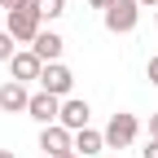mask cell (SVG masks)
Listing matches in <instances>:
<instances>
[{
  "label": "cell",
  "instance_id": "obj_1",
  "mask_svg": "<svg viewBox=\"0 0 158 158\" xmlns=\"http://www.w3.org/2000/svg\"><path fill=\"white\" fill-rule=\"evenodd\" d=\"M5 31L18 44H35V35L44 31V18L35 5H13V9H5Z\"/></svg>",
  "mask_w": 158,
  "mask_h": 158
},
{
  "label": "cell",
  "instance_id": "obj_2",
  "mask_svg": "<svg viewBox=\"0 0 158 158\" xmlns=\"http://www.w3.org/2000/svg\"><path fill=\"white\" fill-rule=\"evenodd\" d=\"M101 18H106L110 35H127V31H136V22H141V0H114Z\"/></svg>",
  "mask_w": 158,
  "mask_h": 158
},
{
  "label": "cell",
  "instance_id": "obj_3",
  "mask_svg": "<svg viewBox=\"0 0 158 158\" xmlns=\"http://www.w3.org/2000/svg\"><path fill=\"white\" fill-rule=\"evenodd\" d=\"M136 132H141L136 114H127V110L110 114V123H106V149H127V145L136 141Z\"/></svg>",
  "mask_w": 158,
  "mask_h": 158
},
{
  "label": "cell",
  "instance_id": "obj_4",
  "mask_svg": "<svg viewBox=\"0 0 158 158\" xmlns=\"http://www.w3.org/2000/svg\"><path fill=\"white\" fill-rule=\"evenodd\" d=\"M40 88L66 101V97H70V88H75V75H70V66H62V62H44V70H40Z\"/></svg>",
  "mask_w": 158,
  "mask_h": 158
},
{
  "label": "cell",
  "instance_id": "obj_5",
  "mask_svg": "<svg viewBox=\"0 0 158 158\" xmlns=\"http://www.w3.org/2000/svg\"><path fill=\"white\" fill-rule=\"evenodd\" d=\"M40 149H44L48 158L75 154V132H70V127H62V123H48L44 132H40Z\"/></svg>",
  "mask_w": 158,
  "mask_h": 158
},
{
  "label": "cell",
  "instance_id": "obj_6",
  "mask_svg": "<svg viewBox=\"0 0 158 158\" xmlns=\"http://www.w3.org/2000/svg\"><path fill=\"white\" fill-rule=\"evenodd\" d=\"M27 114L35 118L40 127H48V123H57L62 118V97H53V92H31V106H27Z\"/></svg>",
  "mask_w": 158,
  "mask_h": 158
},
{
  "label": "cell",
  "instance_id": "obj_7",
  "mask_svg": "<svg viewBox=\"0 0 158 158\" xmlns=\"http://www.w3.org/2000/svg\"><path fill=\"white\" fill-rule=\"evenodd\" d=\"M9 70H13V79H18V84H27V79H40V70H44V57H40L35 48H18V53H13V62H9Z\"/></svg>",
  "mask_w": 158,
  "mask_h": 158
},
{
  "label": "cell",
  "instance_id": "obj_8",
  "mask_svg": "<svg viewBox=\"0 0 158 158\" xmlns=\"http://www.w3.org/2000/svg\"><path fill=\"white\" fill-rule=\"evenodd\" d=\"M88 118H92V106L84 101V97H66V101H62V118H57L62 127L84 132V127H88Z\"/></svg>",
  "mask_w": 158,
  "mask_h": 158
},
{
  "label": "cell",
  "instance_id": "obj_9",
  "mask_svg": "<svg viewBox=\"0 0 158 158\" xmlns=\"http://www.w3.org/2000/svg\"><path fill=\"white\" fill-rule=\"evenodd\" d=\"M27 106H31L27 84H18V79L0 84V110H5V114H27Z\"/></svg>",
  "mask_w": 158,
  "mask_h": 158
},
{
  "label": "cell",
  "instance_id": "obj_10",
  "mask_svg": "<svg viewBox=\"0 0 158 158\" xmlns=\"http://www.w3.org/2000/svg\"><path fill=\"white\" fill-rule=\"evenodd\" d=\"M31 48H35L40 57H44V62H62V48H66V40L57 35V31H40Z\"/></svg>",
  "mask_w": 158,
  "mask_h": 158
},
{
  "label": "cell",
  "instance_id": "obj_11",
  "mask_svg": "<svg viewBox=\"0 0 158 158\" xmlns=\"http://www.w3.org/2000/svg\"><path fill=\"white\" fill-rule=\"evenodd\" d=\"M75 154H106V132H97V127H84V132H75Z\"/></svg>",
  "mask_w": 158,
  "mask_h": 158
},
{
  "label": "cell",
  "instance_id": "obj_12",
  "mask_svg": "<svg viewBox=\"0 0 158 158\" xmlns=\"http://www.w3.org/2000/svg\"><path fill=\"white\" fill-rule=\"evenodd\" d=\"M31 5L40 9V18H48V22H53V18H62V13H66V0H31Z\"/></svg>",
  "mask_w": 158,
  "mask_h": 158
},
{
  "label": "cell",
  "instance_id": "obj_13",
  "mask_svg": "<svg viewBox=\"0 0 158 158\" xmlns=\"http://www.w3.org/2000/svg\"><path fill=\"white\" fill-rule=\"evenodd\" d=\"M13 53H18V40L9 31H0V62H13Z\"/></svg>",
  "mask_w": 158,
  "mask_h": 158
},
{
  "label": "cell",
  "instance_id": "obj_14",
  "mask_svg": "<svg viewBox=\"0 0 158 158\" xmlns=\"http://www.w3.org/2000/svg\"><path fill=\"white\" fill-rule=\"evenodd\" d=\"M145 75L154 79V84H158V57H149V66H145Z\"/></svg>",
  "mask_w": 158,
  "mask_h": 158
},
{
  "label": "cell",
  "instance_id": "obj_15",
  "mask_svg": "<svg viewBox=\"0 0 158 158\" xmlns=\"http://www.w3.org/2000/svg\"><path fill=\"white\" fill-rule=\"evenodd\" d=\"M141 158H158V141H149V145L141 149Z\"/></svg>",
  "mask_w": 158,
  "mask_h": 158
},
{
  "label": "cell",
  "instance_id": "obj_16",
  "mask_svg": "<svg viewBox=\"0 0 158 158\" xmlns=\"http://www.w3.org/2000/svg\"><path fill=\"white\" fill-rule=\"evenodd\" d=\"M149 141H158V114H149Z\"/></svg>",
  "mask_w": 158,
  "mask_h": 158
},
{
  "label": "cell",
  "instance_id": "obj_17",
  "mask_svg": "<svg viewBox=\"0 0 158 158\" xmlns=\"http://www.w3.org/2000/svg\"><path fill=\"white\" fill-rule=\"evenodd\" d=\"M88 5H92V9H101V13H106V9L114 5V0H88Z\"/></svg>",
  "mask_w": 158,
  "mask_h": 158
},
{
  "label": "cell",
  "instance_id": "obj_18",
  "mask_svg": "<svg viewBox=\"0 0 158 158\" xmlns=\"http://www.w3.org/2000/svg\"><path fill=\"white\" fill-rule=\"evenodd\" d=\"M141 9H158V0H141Z\"/></svg>",
  "mask_w": 158,
  "mask_h": 158
},
{
  "label": "cell",
  "instance_id": "obj_19",
  "mask_svg": "<svg viewBox=\"0 0 158 158\" xmlns=\"http://www.w3.org/2000/svg\"><path fill=\"white\" fill-rule=\"evenodd\" d=\"M0 158H18V154H13V149H0Z\"/></svg>",
  "mask_w": 158,
  "mask_h": 158
},
{
  "label": "cell",
  "instance_id": "obj_20",
  "mask_svg": "<svg viewBox=\"0 0 158 158\" xmlns=\"http://www.w3.org/2000/svg\"><path fill=\"white\" fill-rule=\"evenodd\" d=\"M13 5H31V0H9V9H13Z\"/></svg>",
  "mask_w": 158,
  "mask_h": 158
},
{
  "label": "cell",
  "instance_id": "obj_21",
  "mask_svg": "<svg viewBox=\"0 0 158 158\" xmlns=\"http://www.w3.org/2000/svg\"><path fill=\"white\" fill-rule=\"evenodd\" d=\"M0 9H9V0H0Z\"/></svg>",
  "mask_w": 158,
  "mask_h": 158
},
{
  "label": "cell",
  "instance_id": "obj_22",
  "mask_svg": "<svg viewBox=\"0 0 158 158\" xmlns=\"http://www.w3.org/2000/svg\"><path fill=\"white\" fill-rule=\"evenodd\" d=\"M62 158H79V154H62Z\"/></svg>",
  "mask_w": 158,
  "mask_h": 158
},
{
  "label": "cell",
  "instance_id": "obj_23",
  "mask_svg": "<svg viewBox=\"0 0 158 158\" xmlns=\"http://www.w3.org/2000/svg\"><path fill=\"white\" fill-rule=\"evenodd\" d=\"M154 27H158V13H154Z\"/></svg>",
  "mask_w": 158,
  "mask_h": 158
},
{
  "label": "cell",
  "instance_id": "obj_24",
  "mask_svg": "<svg viewBox=\"0 0 158 158\" xmlns=\"http://www.w3.org/2000/svg\"><path fill=\"white\" fill-rule=\"evenodd\" d=\"M40 158H48V154H40Z\"/></svg>",
  "mask_w": 158,
  "mask_h": 158
}]
</instances>
